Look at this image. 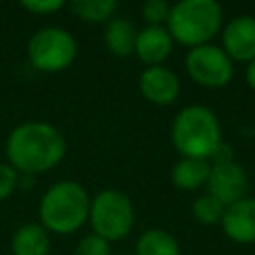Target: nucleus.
<instances>
[{
	"label": "nucleus",
	"instance_id": "nucleus-1",
	"mask_svg": "<svg viewBox=\"0 0 255 255\" xmlns=\"http://www.w3.org/2000/svg\"><path fill=\"white\" fill-rule=\"evenodd\" d=\"M6 159L24 175L44 173L56 167L66 155V139L48 122H24L6 137Z\"/></svg>",
	"mask_w": 255,
	"mask_h": 255
},
{
	"label": "nucleus",
	"instance_id": "nucleus-2",
	"mask_svg": "<svg viewBox=\"0 0 255 255\" xmlns=\"http://www.w3.org/2000/svg\"><path fill=\"white\" fill-rule=\"evenodd\" d=\"M90 195L78 181H58L40 199V223L46 231L60 235L78 231L90 217Z\"/></svg>",
	"mask_w": 255,
	"mask_h": 255
},
{
	"label": "nucleus",
	"instance_id": "nucleus-3",
	"mask_svg": "<svg viewBox=\"0 0 255 255\" xmlns=\"http://www.w3.org/2000/svg\"><path fill=\"white\" fill-rule=\"evenodd\" d=\"M171 141L181 157L209 159L223 145L219 120L205 106H187L171 124Z\"/></svg>",
	"mask_w": 255,
	"mask_h": 255
},
{
	"label": "nucleus",
	"instance_id": "nucleus-4",
	"mask_svg": "<svg viewBox=\"0 0 255 255\" xmlns=\"http://www.w3.org/2000/svg\"><path fill=\"white\" fill-rule=\"evenodd\" d=\"M221 20L223 12L215 0H181L171 6L165 28L171 40L197 48L209 44V40L219 32Z\"/></svg>",
	"mask_w": 255,
	"mask_h": 255
},
{
	"label": "nucleus",
	"instance_id": "nucleus-5",
	"mask_svg": "<svg viewBox=\"0 0 255 255\" xmlns=\"http://www.w3.org/2000/svg\"><path fill=\"white\" fill-rule=\"evenodd\" d=\"M88 219L94 233L106 241L124 239L133 225L131 199L120 189H104L92 199Z\"/></svg>",
	"mask_w": 255,
	"mask_h": 255
},
{
	"label": "nucleus",
	"instance_id": "nucleus-6",
	"mask_svg": "<svg viewBox=\"0 0 255 255\" xmlns=\"http://www.w3.org/2000/svg\"><path fill=\"white\" fill-rule=\"evenodd\" d=\"M76 40L74 36L58 26H46L32 34L28 40V60L40 72H62L76 60Z\"/></svg>",
	"mask_w": 255,
	"mask_h": 255
},
{
	"label": "nucleus",
	"instance_id": "nucleus-7",
	"mask_svg": "<svg viewBox=\"0 0 255 255\" xmlns=\"http://www.w3.org/2000/svg\"><path fill=\"white\" fill-rule=\"evenodd\" d=\"M185 70L189 78L203 88H223L233 78V62L215 44H203L191 48L185 58Z\"/></svg>",
	"mask_w": 255,
	"mask_h": 255
},
{
	"label": "nucleus",
	"instance_id": "nucleus-8",
	"mask_svg": "<svg viewBox=\"0 0 255 255\" xmlns=\"http://www.w3.org/2000/svg\"><path fill=\"white\" fill-rule=\"evenodd\" d=\"M205 185H207V193L219 199L227 207L247 197L249 177L239 163H235L233 159H223V161H213Z\"/></svg>",
	"mask_w": 255,
	"mask_h": 255
},
{
	"label": "nucleus",
	"instance_id": "nucleus-9",
	"mask_svg": "<svg viewBox=\"0 0 255 255\" xmlns=\"http://www.w3.org/2000/svg\"><path fill=\"white\" fill-rule=\"evenodd\" d=\"M221 50L231 62H253L255 60V18L235 16L221 34Z\"/></svg>",
	"mask_w": 255,
	"mask_h": 255
},
{
	"label": "nucleus",
	"instance_id": "nucleus-10",
	"mask_svg": "<svg viewBox=\"0 0 255 255\" xmlns=\"http://www.w3.org/2000/svg\"><path fill=\"white\" fill-rule=\"evenodd\" d=\"M139 92L155 106H169L179 96V78L165 66H147L139 76Z\"/></svg>",
	"mask_w": 255,
	"mask_h": 255
},
{
	"label": "nucleus",
	"instance_id": "nucleus-11",
	"mask_svg": "<svg viewBox=\"0 0 255 255\" xmlns=\"http://www.w3.org/2000/svg\"><path fill=\"white\" fill-rule=\"evenodd\" d=\"M223 233L235 243H255V197H243L225 207Z\"/></svg>",
	"mask_w": 255,
	"mask_h": 255
},
{
	"label": "nucleus",
	"instance_id": "nucleus-12",
	"mask_svg": "<svg viewBox=\"0 0 255 255\" xmlns=\"http://www.w3.org/2000/svg\"><path fill=\"white\" fill-rule=\"evenodd\" d=\"M173 50V40L165 26H145L137 30L133 54L147 66H161Z\"/></svg>",
	"mask_w": 255,
	"mask_h": 255
},
{
	"label": "nucleus",
	"instance_id": "nucleus-13",
	"mask_svg": "<svg viewBox=\"0 0 255 255\" xmlns=\"http://www.w3.org/2000/svg\"><path fill=\"white\" fill-rule=\"evenodd\" d=\"M211 163L199 157H181L171 169V181L177 189L195 191L207 183Z\"/></svg>",
	"mask_w": 255,
	"mask_h": 255
},
{
	"label": "nucleus",
	"instance_id": "nucleus-14",
	"mask_svg": "<svg viewBox=\"0 0 255 255\" xmlns=\"http://www.w3.org/2000/svg\"><path fill=\"white\" fill-rule=\"evenodd\" d=\"M135 38H137V28L126 18H112L106 24L104 44L114 56L126 58L129 54H133Z\"/></svg>",
	"mask_w": 255,
	"mask_h": 255
},
{
	"label": "nucleus",
	"instance_id": "nucleus-15",
	"mask_svg": "<svg viewBox=\"0 0 255 255\" xmlns=\"http://www.w3.org/2000/svg\"><path fill=\"white\" fill-rule=\"evenodd\" d=\"M12 253L14 255H48L50 237L40 223H26L16 229L12 235Z\"/></svg>",
	"mask_w": 255,
	"mask_h": 255
},
{
	"label": "nucleus",
	"instance_id": "nucleus-16",
	"mask_svg": "<svg viewBox=\"0 0 255 255\" xmlns=\"http://www.w3.org/2000/svg\"><path fill=\"white\" fill-rule=\"evenodd\" d=\"M135 255H181L177 239L163 229H147L135 243Z\"/></svg>",
	"mask_w": 255,
	"mask_h": 255
},
{
	"label": "nucleus",
	"instance_id": "nucleus-17",
	"mask_svg": "<svg viewBox=\"0 0 255 255\" xmlns=\"http://www.w3.org/2000/svg\"><path fill=\"white\" fill-rule=\"evenodd\" d=\"M70 8L80 20L100 24L106 20L110 22L114 12L118 10V2L116 0H74Z\"/></svg>",
	"mask_w": 255,
	"mask_h": 255
},
{
	"label": "nucleus",
	"instance_id": "nucleus-18",
	"mask_svg": "<svg viewBox=\"0 0 255 255\" xmlns=\"http://www.w3.org/2000/svg\"><path fill=\"white\" fill-rule=\"evenodd\" d=\"M191 213L201 225H215V223H221L223 213H225V205L219 199H215L213 195L203 193L193 201Z\"/></svg>",
	"mask_w": 255,
	"mask_h": 255
},
{
	"label": "nucleus",
	"instance_id": "nucleus-19",
	"mask_svg": "<svg viewBox=\"0 0 255 255\" xmlns=\"http://www.w3.org/2000/svg\"><path fill=\"white\" fill-rule=\"evenodd\" d=\"M171 6L165 0H147L141 4V18L147 26H163L169 20Z\"/></svg>",
	"mask_w": 255,
	"mask_h": 255
},
{
	"label": "nucleus",
	"instance_id": "nucleus-20",
	"mask_svg": "<svg viewBox=\"0 0 255 255\" xmlns=\"http://www.w3.org/2000/svg\"><path fill=\"white\" fill-rule=\"evenodd\" d=\"M74 255H112V247L110 241H106L104 237L90 233L78 241Z\"/></svg>",
	"mask_w": 255,
	"mask_h": 255
},
{
	"label": "nucleus",
	"instance_id": "nucleus-21",
	"mask_svg": "<svg viewBox=\"0 0 255 255\" xmlns=\"http://www.w3.org/2000/svg\"><path fill=\"white\" fill-rule=\"evenodd\" d=\"M20 175L10 163H0V201L10 197L18 187Z\"/></svg>",
	"mask_w": 255,
	"mask_h": 255
},
{
	"label": "nucleus",
	"instance_id": "nucleus-22",
	"mask_svg": "<svg viewBox=\"0 0 255 255\" xmlns=\"http://www.w3.org/2000/svg\"><path fill=\"white\" fill-rule=\"evenodd\" d=\"M24 10L32 12V14H52V12H58L66 6L64 0H24L20 4Z\"/></svg>",
	"mask_w": 255,
	"mask_h": 255
},
{
	"label": "nucleus",
	"instance_id": "nucleus-23",
	"mask_svg": "<svg viewBox=\"0 0 255 255\" xmlns=\"http://www.w3.org/2000/svg\"><path fill=\"white\" fill-rule=\"evenodd\" d=\"M245 78H247V84L251 86V90L255 92V60L247 64V70H245Z\"/></svg>",
	"mask_w": 255,
	"mask_h": 255
},
{
	"label": "nucleus",
	"instance_id": "nucleus-24",
	"mask_svg": "<svg viewBox=\"0 0 255 255\" xmlns=\"http://www.w3.org/2000/svg\"><path fill=\"white\" fill-rule=\"evenodd\" d=\"M120 255H128V253H120Z\"/></svg>",
	"mask_w": 255,
	"mask_h": 255
}]
</instances>
